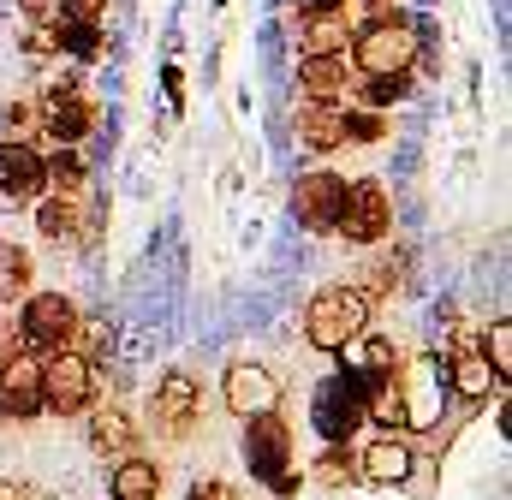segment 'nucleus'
Instances as JSON below:
<instances>
[{
  "label": "nucleus",
  "mask_w": 512,
  "mask_h": 500,
  "mask_svg": "<svg viewBox=\"0 0 512 500\" xmlns=\"http://www.w3.org/2000/svg\"><path fill=\"white\" fill-rule=\"evenodd\" d=\"M411 60H417V24H411V18L382 12V18H370L364 30H352V66H358V72H370V78H399V72H411Z\"/></svg>",
  "instance_id": "2"
},
{
  "label": "nucleus",
  "mask_w": 512,
  "mask_h": 500,
  "mask_svg": "<svg viewBox=\"0 0 512 500\" xmlns=\"http://www.w3.org/2000/svg\"><path fill=\"white\" fill-rule=\"evenodd\" d=\"M18 352H24V346H18V334H12V322H0V364H6V358H18Z\"/></svg>",
  "instance_id": "33"
},
{
  "label": "nucleus",
  "mask_w": 512,
  "mask_h": 500,
  "mask_svg": "<svg viewBox=\"0 0 512 500\" xmlns=\"http://www.w3.org/2000/svg\"><path fill=\"white\" fill-rule=\"evenodd\" d=\"M72 340H78V358H84V364H102V352L114 346V334H108L102 322H84V316H78V328H72Z\"/></svg>",
  "instance_id": "25"
},
{
  "label": "nucleus",
  "mask_w": 512,
  "mask_h": 500,
  "mask_svg": "<svg viewBox=\"0 0 512 500\" xmlns=\"http://www.w3.org/2000/svg\"><path fill=\"white\" fill-rule=\"evenodd\" d=\"M298 42H304V54H346V42H352V24H346L340 12H322V18H304Z\"/></svg>",
  "instance_id": "21"
},
{
  "label": "nucleus",
  "mask_w": 512,
  "mask_h": 500,
  "mask_svg": "<svg viewBox=\"0 0 512 500\" xmlns=\"http://www.w3.org/2000/svg\"><path fill=\"white\" fill-rule=\"evenodd\" d=\"M108 12V0H60V18L66 24H96Z\"/></svg>",
  "instance_id": "29"
},
{
  "label": "nucleus",
  "mask_w": 512,
  "mask_h": 500,
  "mask_svg": "<svg viewBox=\"0 0 512 500\" xmlns=\"http://www.w3.org/2000/svg\"><path fill=\"white\" fill-rule=\"evenodd\" d=\"M90 447H96L102 459H114V465H120V459H137V423H131L126 411H114V405L96 411V417H90Z\"/></svg>",
  "instance_id": "18"
},
{
  "label": "nucleus",
  "mask_w": 512,
  "mask_h": 500,
  "mask_svg": "<svg viewBox=\"0 0 512 500\" xmlns=\"http://www.w3.org/2000/svg\"><path fill=\"white\" fill-rule=\"evenodd\" d=\"M364 417H370V405H364V381H358L352 370L328 375V381L316 387V429H322L328 447H352V435H358Z\"/></svg>",
  "instance_id": "4"
},
{
  "label": "nucleus",
  "mask_w": 512,
  "mask_h": 500,
  "mask_svg": "<svg viewBox=\"0 0 512 500\" xmlns=\"http://www.w3.org/2000/svg\"><path fill=\"white\" fill-rule=\"evenodd\" d=\"M441 370H447V381H453V387H459L465 399H483V393H489V381H495L489 358H483V346H477L471 334H465V340L453 346V358H447Z\"/></svg>",
  "instance_id": "19"
},
{
  "label": "nucleus",
  "mask_w": 512,
  "mask_h": 500,
  "mask_svg": "<svg viewBox=\"0 0 512 500\" xmlns=\"http://www.w3.org/2000/svg\"><path fill=\"white\" fill-rule=\"evenodd\" d=\"M304 18H322V12H346V0H292Z\"/></svg>",
  "instance_id": "30"
},
{
  "label": "nucleus",
  "mask_w": 512,
  "mask_h": 500,
  "mask_svg": "<svg viewBox=\"0 0 512 500\" xmlns=\"http://www.w3.org/2000/svg\"><path fill=\"white\" fill-rule=\"evenodd\" d=\"M42 185H54V197H84V161L72 149H54L42 161Z\"/></svg>",
  "instance_id": "22"
},
{
  "label": "nucleus",
  "mask_w": 512,
  "mask_h": 500,
  "mask_svg": "<svg viewBox=\"0 0 512 500\" xmlns=\"http://www.w3.org/2000/svg\"><path fill=\"white\" fill-rule=\"evenodd\" d=\"M90 203L84 197H48L42 209H36V227H42V239H54V245H72V239H84L90 227Z\"/></svg>",
  "instance_id": "17"
},
{
  "label": "nucleus",
  "mask_w": 512,
  "mask_h": 500,
  "mask_svg": "<svg viewBox=\"0 0 512 500\" xmlns=\"http://www.w3.org/2000/svg\"><path fill=\"white\" fill-rule=\"evenodd\" d=\"M108 489H114V500H161V465L155 459H120Z\"/></svg>",
  "instance_id": "20"
},
{
  "label": "nucleus",
  "mask_w": 512,
  "mask_h": 500,
  "mask_svg": "<svg viewBox=\"0 0 512 500\" xmlns=\"http://www.w3.org/2000/svg\"><path fill=\"white\" fill-rule=\"evenodd\" d=\"M483 358H489L495 381L512 370V328H507V322H495V328H489V346H483Z\"/></svg>",
  "instance_id": "27"
},
{
  "label": "nucleus",
  "mask_w": 512,
  "mask_h": 500,
  "mask_svg": "<svg viewBox=\"0 0 512 500\" xmlns=\"http://www.w3.org/2000/svg\"><path fill=\"white\" fill-rule=\"evenodd\" d=\"M0 500H48L36 483H0Z\"/></svg>",
  "instance_id": "31"
},
{
  "label": "nucleus",
  "mask_w": 512,
  "mask_h": 500,
  "mask_svg": "<svg viewBox=\"0 0 512 500\" xmlns=\"http://www.w3.org/2000/svg\"><path fill=\"white\" fill-rule=\"evenodd\" d=\"M340 114H346V108H328V102H304V108H298V120H292V137H298L310 155H328V149H340V143H346V131H340Z\"/></svg>",
  "instance_id": "16"
},
{
  "label": "nucleus",
  "mask_w": 512,
  "mask_h": 500,
  "mask_svg": "<svg viewBox=\"0 0 512 500\" xmlns=\"http://www.w3.org/2000/svg\"><path fill=\"white\" fill-rule=\"evenodd\" d=\"M340 131H346V143H376V137H387V120L376 108H364V114H340Z\"/></svg>",
  "instance_id": "26"
},
{
  "label": "nucleus",
  "mask_w": 512,
  "mask_h": 500,
  "mask_svg": "<svg viewBox=\"0 0 512 500\" xmlns=\"http://www.w3.org/2000/svg\"><path fill=\"white\" fill-rule=\"evenodd\" d=\"M352 477H358V465H352L346 447H328V453L316 459V483H322V489H346Z\"/></svg>",
  "instance_id": "24"
},
{
  "label": "nucleus",
  "mask_w": 512,
  "mask_h": 500,
  "mask_svg": "<svg viewBox=\"0 0 512 500\" xmlns=\"http://www.w3.org/2000/svg\"><path fill=\"white\" fill-rule=\"evenodd\" d=\"M0 197L12 203L42 197V155L30 143H0Z\"/></svg>",
  "instance_id": "13"
},
{
  "label": "nucleus",
  "mask_w": 512,
  "mask_h": 500,
  "mask_svg": "<svg viewBox=\"0 0 512 500\" xmlns=\"http://www.w3.org/2000/svg\"><path fill=\"white\" fill-rule=\"evenodd\" d=\"M387 227H393V197H387V185H376V179L346 185V203H340L334 233H346L352 245H376V239H387Z\"/></svg>",
  "instance_id": "8"
},
{
  "label": "nucleus",
  "mask_w": 512,
  "mask_h": 500,
  "mask_svg": "<svg viewBox=\"0 0 512 500\" xmlns=\"http://www.w3.org/2000/svg\"><path fill=\"white\" fill-rule=\"evenodd\" d=\"M72 328H78V304L60 292H36L18 316V346L30 358H54V352H72Z\"/></svg>",
  "instance_id": "3"
},
{
  "label": "nucleus",
  "mask_w": 512,
  "mask_h": 500,
  "mask_svg": "<svg viewBox=\"0 0 512 500\" xmlns=\"http://www.w3.org/2000/svg\"><path fill=\"white\" fill-rule=\"evenodd\" d=\"M358 477H364V483H376V489L405 483V477H411V447H405V441H393V435L370 441V447L358 453Z\"/></svg>",
  "instance_id": "15"
},
{
  "label": "nucleus",
  "mask_w": 512,
  "mask_h": 500,
  "mask_svg": "<svg viewBox=\"0 0 512 500\" xmlns=\"http://www.w3.org/2000/svg\"><path fill=\"white\" fill-rule=\"evenodd\" d=\"M0 411L6 417H42V358H30V352H18V358H6L0 364Z\"/></svg>",
  "instance_id": "11"
},
{
  "label": "nucleus",
  "mask_w": 512,
  "mask_h": 500,
  "mask_svg": "<svg viewBox=\"0 0 512 500\" xmlns=\"http://www.w3.org/2000/svg\"><path fill=\"white\" fill-rule=\"evenodd\" d=\"M90 399H96V364H84L78 352L42 358V411L78 417V411H90Z\"/></svg>",
  "instance_id": "7"
},
{
  "label": "nucleus",
  "mask_w": 512,
  "mask_h": 500,
  "mask_svg": "<svg viewBox=\"0 0 512 500\" xmlns=\"http://www.w3.org/2000/svg\"><path fill=\"white\" fill-rule=\"evenodd\" d=\"M245 459H251L256 477H262V483H274L280 495H292V489H298V477H286L292 429H286V417H280V411H256V417H245Z\"/></svg>",
  "instance_id": "5"
},
{
  "label": "nucleus",
  "mask_w": 512,
  "mask_h": 500,
  "mask_svg": "<svg viewBox=\"0 0 512 500\" xmlns=\"http://www.w3.org/2000/svg\"><path fill=\"white\" fill-rule=\"evenodd\" d=\"M30 250L18 245H0V304H12V298H24L30 292Z\"/></svg>",
  "instance_id": "23"
},
{
  "label": "nucleus",
  "mask_w": 512,
  "mask_h": 500,
  "mask_svg": "<svg viewBox=\"0 0 512 500\" xmlns=\"http://www.w3.org/2000/svg\"><path fill=\"white\" fill-rule=\"evenodd\" d=\"M155 429L167 435V441H185L191 429H197V411H203V387L191 381L185 370L161 375V387H155Z\"/></svg>",
  "instance_id": "10"
},
{
  "label": "nucleus",
  "mask_w": 512,
  "mask_h": 500,
  "mask_svg": "<svg viewBox=\"0 0 512 500\" xmlns=\"http://www.w3.org/2000/svg\"><path fill=\"white\" fill-rule=\"evenodd\" d=\"M298 84H304V102L340 108V96H346V54H304L298 60Z\"/></svg>",
  "instance_id": "14"
},
{
  "label": "nucleus",
  "mask_w": 512,
  "mask_h": 500,
  "mask_svg": "<svg viewBox=\"0 0 512 500\" xmlns=\"http://www.w3.org/2000/svg\"><path fill=\"white\" fill-rule=\"evenodd\" d=\"M191 500H239V495H233L227 483H197V489H191Z\"/></svg>",
  "instance_id": "32"
},
{
  "label": "nucleus",
  "mask_w": 512,
  "mask_h": 500,
  "mask_svg": "<svg viewBox=\"0 0 512 500\" xmlns=\"http://www.w3.org/2000/svg\"><path fill=\"white\" fill-rule=\"evenodd\" d=\"M30 131H42V125H36V102H18V108H6V143H24Z\"/></svg>",
  "instance_id": "28"
},
{
  "label": "nucleus",
  "mask_w": 512,
  "mask_h": 500,
  "mask_svg": "<svg viewBox=\"0 0 512 500\" xmlns=\"http://www.w3.org/2000/svg\"><path fill=\"white\" fill-rule=\"evenodd\" d=\"M221 393H227V411L256 417V411H274L280 405V375L268 370V364H233L227 381H221Z\"/></svg>",
  "instance_id": "12"
},
{
  "label": "nucleus",
  "mask_w": 512,
  "mask_h": 500,
  "mask_svg": "<svg viewBox=\"0 0 512 500\" xmlns=\"http://www.w3.org/2000/svg\"><path fill=\"white\" fill-rule=\"evenodd\" d=\"M36 125H42L60 149H72L78 137L96 131V102L84 96L78 78H54V84L42 90V102H36Z\"/></svg>",
  "instance_id": "6"
},
{
  "label": "nucleus",
  "mask_w": 512,
  "mask_h": 500,
  "mask_svg": "<svg viewBox=\"0 0 512 500\" xmlns=\"http://www.w3.org/2000/svg\"><path fill=\"white\" fill-rule=\"evenodd\" d=\"M340 203H346V179H340V173H328V167L298 173V185H292V215H298L304 233H334Z\"/></svg>",
  "instance_id": "9"
},
{
  "label": "nucleus",
  "mask_w": 512,
  "mask_h": 500,
  "mask_svg": "<svg viewBox=\"0 0 512 500\" xmlns=\"http://www.w3.org/2000/svg\"><path fill=\"white\" fill-rule=\"evenodd\" d=\"M364 328H370V292L364 286H328L304 310V340L316 352H346L352 340H364Z\"/></svg>",
  "instance_id": "1"
}]
</instances>
